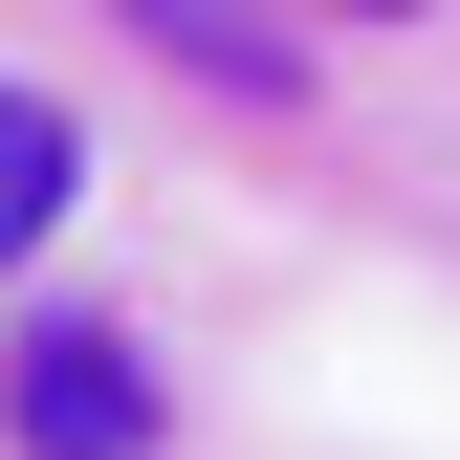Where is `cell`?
I'll return each mask as SVG.
<instances>
[{
	"instance_id": "obj_2",
	"label": "cell",
	"mask_w": 460,
	"mask_h": 460,
	"mask_svg": "<svg viewBox=\"0 0 460 460\" xmlns=\"http://www.w3.org/2000/svg\"><path fill=\"white\" fill-rule=\"evenodd\" d=\"M66 198H88V110L0 66V285H22L44 242H66Z\"/></svg>"
},
{
	"instance_id": "obj_3",
	"label": "cell",
	"mask_w": 460,
	"mask_h": 460,
	"mask_svg": "<svg viewBox=\"0 0 460 460\" xmlns=\"http://www.w3.org/2000/svg\"><path fill=\"white\" fill-rule=\"evenodd\" d=\"M110 22H154L198 88H242V110H285V88H307V66H285V22H242V0H110Z\"/></svg>"
},
{
	"instance_id": "obj_4",
	"label": "cell",
	"mask_w": 460,
	"mask_h": 460,
	"mask_svg": "<svg viewBox=\"0 0 460 460\" xmlns=\"http://www.w3.org/2000/svg\"><path fill=\"white\" fill-rule=\"evenodd\" d=\"M351 22H417V0H351Z\"/></svg>"
},
{
	"instance_id": "obj_1",
	"label": "cell",
	"mask_w": 460,
	"mask_h": 460,
	"mask_svg": "<svg viewBox=\"0 0 460 460\" xmlns=\"http://www.w3.org/2000/svg\"><path fill=\"white\" fill-rule=\"evenodd\" d=\"M0 438L22 460H154V373L110 307H22L0 329Z\"/></svg>"
}]
</instances>
